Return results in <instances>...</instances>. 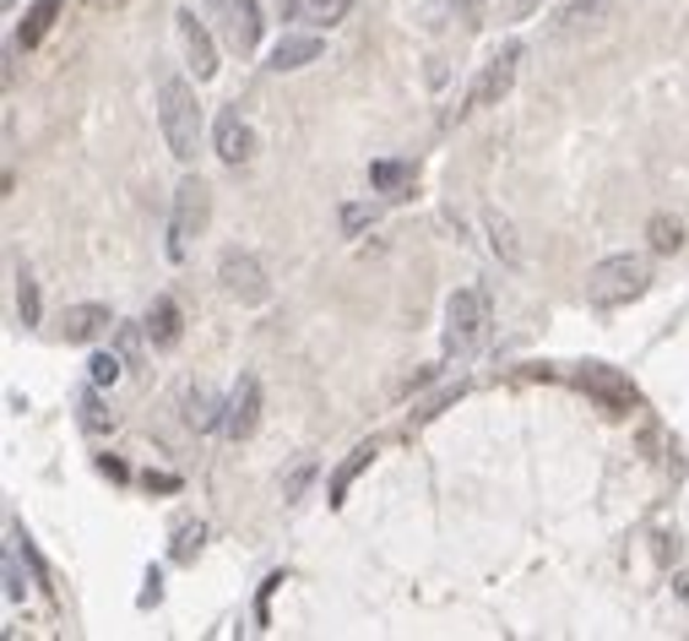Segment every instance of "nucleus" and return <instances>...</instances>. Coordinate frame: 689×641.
<instances>
[{
    "label": "nucleus",
    "mask_w": 689,
    "mask_h": 641,
    "mask_svg": "<svg viewBox=\"0 0 689 641\" xmlns=\"http://www.w3.org/2000/svg\"><path fill=\"white\" fill-rule=\"evenodd\" d=\"M174 28H180V44H186L195 82L218 76V44H212V33L201 28V17H195V11H174Z\"/></svg>",
    "instance_id": "9d476101"
},
{
    "label": "nucleus",
    "mask_w": 689,
    "mask_h": 641,
    "mask_svg": "<svg viewBox=\"0 0 689 641\" xmlns=\"http://www.w3.org/2000/svg\"><path fill=\"white\" fill-rule=\"evenodd\" d=\"M201 544H206V527H201V522H180V527H174V544H169L174 566H190V560L201 555Z\"/></svg>",
    "instance_id": "5701e85b"
},
{
    "label": "nucleus",
    "mask_w": 689,
    "mask_h": 641,
    "mask_svg": "<svg viewBox=\"0 0 689 641\" xmlns=\"http://www.w3.org/2000/svg\"><path fill=\"white\" fill-rule=\"evenodd\" d=\"M87 6H93V11H120L126 0H87Z\"/></svg>",
    "instance_id": "e433bc0d"
},
{
    "label": "nucleus",
    "mask_w": 689,
    "mask_h": 641,
    "mask_svg": "<svg viewBox=\"0 0 689 641\" xmlns=\"http://www.w3.org/2000/svg\"><path fill=\"white\" fill-rule=\"evenodd\" d=\"M651 288V266L640 256H608L586 272V305L597 311H619L629 300H640Z\"/></svg>",
    "instance_id": "f03ea898"
},
{
    "label": "nucleus",
    "mask_w": 689,
    "mask_h": 641,
    "mask_svg": "<svg viewBox=\"0 0 689 641\" xmlns=\"http://www.w3.org/2000/svg\"><path fill=\"white\" fill-rule=\"evenodd\" d=\"M98 473H109V479H126V462H120V456H98Z\"/></svg>",
    "instance_id": "2f4dec72"
},
{
    "label": "nucleus",
    "mask_w": 689,
    "mask_h": 641,
    "mask_svg": "<svg viewBox=\"0 0 689 641\" xmlns=\"http://www.w3.org/2000/svg\"><path fill=\"white\" fill-rule=\"evenodd\" d=\"M147 343L152 348H174L180 343V305L174 300H152V311H147Z\"/></svg>",
    "instance_id": "a211bd4d"
},
{
    "label": "nucleus",
    "mask_w": 689,
    "mask_h": 641,
    "mask_svg": "<svg viewBox=\"0 0 689 641\" xmlns=\"http://www.w3.org/2000/svg\"><path fill=\"white\" fill-rule=\"evenodd\" d=\"M570 381L581 386L586 397H597L608 413H635V408H640V391H635V381H629L625 370L603 365V359H586V365H575V370H570Z\"/></svg>",
    "instance_id": "423d86ee"
},
{
    "label": "nucleus",
    "mask_w": 689,
    "mask_h": 641,
    "mask_svg": "<svg viewBox=\"0 0 689 641\" xmlns=\"http://www.w3.org/2000/svg\"><path fill=\"white\" fill-rule=\"evenodd\" d=\"M158 126H163L169 153L180 164H190L195 141H201V104H195V87L186 76H163V87H158Z\"/></svg>",
    "instance_id": "f257e3e1"
},
{
    "label": "nucleus",
    "mask_w": 689,
    "mask_h": 641,
    "mask_svg": "<svg viewBox=\"0 0 689 641\" xmlns=\"http://www.w3.org/2000/svg\"><path fill=\"white\" fill-rule=\"evenodd\" d=\"M218 277H223V288H229L240 305H266V300H272V283H266V272H261V261H255L251 251H223Z\"/></svg>",
    "instance_id": "6e6552de"
},
{
    "label": "nucleus",
    "mask_w": 689,
    "mask_h": 641,
    "mask_svg": "<svg viewBox=\"0 0 689 641\" xmlns=\"http://www.w3.org/2000/svg\"><path fill=\"white\" fill-rule=\"evenodd\" d=\"M348 11H353V0H305V6H299V17H305L310 28H337Z\"/></svg>",
    "instance_id": "b1692460"
},
{
    "label": "nucleus",
    "mask_w": 689,
    "mask_h": 641,
    "mask_svg": "<svg viewBox=\"0 0 689 641\" xmlns=\"http://www.w3.org/2000/svg\"><path fill=\"white\" fill-rule=\"evenodd\" d=\"M212 11H218V33H223V44H229L234 55H255V50H261L266 17H261L255 0H212Z\"/></svg>",
    "instance_id": "0eeeda50"
},
{
    "label": "nucleus",
    "mask_w": 689,
    "mask_h": 641,
    "mask_svg": "<svg viewBox=\"0 0 689 641\" xmlns=\"http://www.w3.org/2000/svg\"><path fill=\"white\" fill-rule=\"evenodd\" d=\"M538 6H543V0H510V11H516V17H532Z\"/></svg>",
    "instance_id": "72a5a7b5"
},
{
    "label": "nucleus",
    "mask_w": 689,
    "mask_h": 641,
    "mask_svg": "<svg viewBox=\"0 0 689 641\" xmlns=\"http://www.w3.org/2000/svg\"><path fill=\"white\" fill-rule=\"evenodd\" d=\"M603 11H608V0H564L560 17H554V33H581V28H592V22H603Z\"/></svg>",
    "instance_id": "412c9836"
},
{
    "label": "nucleus",
    "mask_w": 689,
    "mask_h": 641,
    "mask_svg": "<svg viewBox=\"0 0 689 641\" xmlns=\"http://www.w3.org/2000/svg\"><path fill=\"white\" fill-rule=\"evenodd\" d=\"M76 424L98 441V435H115V413L104 408V397H98V386H87L82 397H76Z\"/></svg>",
    "instance_id": "aec40b11"
},
{
    "label": "nucleus",
    "mask_w": 689,
    "mask_h": 641,
    "mask_svg": "<svg viewBox=\"0 0 689 641\" xmlns=\"http://www.w3.org/2000/svg\"><path fill=\"white\" fill-rule=\"evenodd\" d=\"M87 376H93V386H115L120 376H126V354H109V348H98V354L87 359Z\"/></svg>",
    "instance_id": "393cba45"
},
{
    "label": "nucleus",
    "mask_w": 689,
    "mask_h": 641,
    "mask_svg": "<svg viewBox=\"0 0 689 641\" xmlns=\"http://www.w3.org/2000/svg\"><path fill=\"white\" fill-rule=\"evenodd\" d=\"M320 39L315 33H288L277 50H272V61H266V71H305L310 61H320Z\"/></svg>",
    "instance_id": "ddd939ff"
},
{
    "label": "nucleus",
    "mask_w": 689,
    "mask_h": 641,
    "mask_svg": "<svg viewBox=\"0 0 689 641\" xmlns=\"http://www.w3.org/2000/svg\"><path fill=\"white\" fill-rule=\"evenodd\" d=\"M375 451H380L375 441H364V446H353V451H348V462H342V467L331 473V484H326V501H331V506H342V501H348L353 479H359V473H364V467L375 462Z\"/></svg>",
    "instance_id": "4468645a"
},
{
    "label": "nucleus",
    "mask_w": 689,
    "mask_h": 641,
    "mask_svg": "<svg viewBox=\"0 0 689 641\" xmlns=\"http://www.w3.org/2000/svg\"><path fill=\"white\" fill-rule=\"evenodd\" d=\"M17 316H22V326H39V283L28 272L17 277Z\"/></svg>",
    "instance_id": "a878e982"
},
{
    "label": "nucleus",
    "mask_w": 689,
    "mask_h": 641,
    "mask_svg": "<svg viewBox=\"0 0 689 641\" xmlns=\"http://www.w3.org/2000/svg\"><path fill=\"white\" fill-rule=\"evenodd\" d=\"M484 332H489V300L478 288H456L445 300V348L462 359L484 343Z\"/></svg>",
    "instance_id": "7ed1b4c3"
},
{
    "label": "nucleus",
    "mask_w": 689,
    "mask_h": 641,
    "mask_svg": "<svg viewBox=\"0 0 689 641\" xmlns=\"http://www.w3.org/2000/svg\"><path fill=\"white\" fill-rule=\"evenodd\" d=\"M516 71H521V44H500V55H489L484 71L473 76V87H467V98L456 104V120L462 115H473V109H489V104H500L505 93L516 87Z\"/></svg>",
    "instance_id": "39448f33"
},
{
    "label": "nucleus",
    "mask_w": 689,
    "mask_h": 641,
    "mask_svg": "<svg viewBox=\"0 0 689 641\" xmlns=\"http://www.w3.org/2000/svg\"><path fill=\"white\" fill-rule=\"evenodd\" d=\"M120 354H126V359H136V332H130V326L120 332Z\"/></svg>",
    "instance_id": "f704fd0d"
},
{
    "label": "nucleus",
    "mask_w": 689,
    "mask_h": 641,
    "mask_svg": "<svg viewBox=\"0 0 689 641\" xmlns=\"http://www.w3.org/2000/svg\"><path fill=\"white\" fill-rule=\"evenodd\" d=\"M136 603H141V609H158V603H163V571H158V566L147 571V587H141V598H136Z\"/></svg>",
    "instance_id": "c85d7f7f"
},
{
    "label": "nucleus",
    "mask_w": 689,
    "mask_h": 641,
    "mask_svg": "<svg viewBox=\"0 0 689 641\" xmlns=\"http://www.w3.org/2000/svg\"><path fill=\"white\" fill-rule=\"evenodd\" d=\"M17 555H22V544H17V533H11V544H6V603H22V592H28V581L17 571Z\"/></svg>",
    "instance_id": "bb28decb"
},
{
    "label": "nucleus",
    "mask_w": 689,
    "mask_h": 641,
    "mask_svg": "<svg viewBox=\"0 0 689 641\" xmlns=\"http://www.w3.org/2000/svg\"><path fill=\"white\" fill-rule=\"evenodd\" d=\"M223 402H229V397H212L206 386H190L186 391V424L190 430H223Z\"/></svg>",
    "instance_id": "dca6fc26"
},
{
    "label": "nucleus",
    "mask_w": 689,
    "mask_h": 641,
    "mask_svg": "<svg viewBox=\"0 0 689 641\" xmlns=\"http://www.w3.org/2000/svg\"><path fill=\"white\" fill-rule=\"evenodd\" d=\"M255 424H261V381H255V376H240V386H234L229 402H223V435H229V441H251Z\"/></svg>",
    "instance_id": "1a4fd4ad"
},
{
    "label": "nucleus",
    "mask_w": 689,
    "mask_h": 641,
    "mask_svg": "<svg viewBox=\"0 0 689 641\" xmlns=\"http://www.w3.org/2000/svg\"><path fill=\"white\" fill-rule=\"evenodd\" d=\"M251 153H255V130H251V120L240 115V104H229L223 115H218V158L223 164H251Z\"/></svg>",
    "instance_id": "9b49d317"
},
{
    "label": "nucleus",
    "mask_w": 689,
    "mask_h": 641,
    "mask_svg": "<svg viewBox=\"0 0 689 641\" xmlns=\"http://www.w3.org/2000/svg\"><path fill=\"white\" fill-rule=\"evenodd\" d=\"M147 490H180L174 473H147Z\"/></svg>",
    "instance_id": "473e14b6"
},
{
    "label": "nucleus",
    "mask_w": 689,
    "mask_h": 641,
    "mask_svg": "<svg viewBox=\"0 0 689 641\" xmlns=\"http://www.w3.org/2000/svg\"><path fill=\"white\" fill-rule=\"evenodd\" d=\"M109 305H71L61 316V332H65V343H93L98 332H109Z\"/></svg>",
    "instance_id": "f8f14e48"
},
{
    "label": "nucleus",
    "mask_w": 689,
    "mask_h": 641,
    "mask_svg": "<svg viewBox=\"0 0 689 641\" xmlns=\"http://www.w3.org/2000/svg\"><path fill=\"white\" fill-rule=\"evenodd\" d=\"M61 6H65V0H33V6H28V17H22V28H17V50H39V44H44V33L55 28Z\"/></svg>",
    "instance_id": "2eb2a0df"
},
{
    "label": "nucleus",
    "mask_w": 689,
    "mask_h": 641,
    "mask_svg": "<svg viewBox=\"0 0 689 641\" xmlns=\"http://www.w3.org/2000/svg\"><path fill=\"white\" fill-rule=\"evenodd\" d=\"M206 218H212V191H206L201 175H186L180 191H174V212H169V256L186 261L190 234H201Z\"/></svg>",
    "instance_id": "20e7f679"
},
{
    "label": "nucleus",
    "mask_w": 689,
    "mask_h": 641,
    "mask_svg": "<svg viewBox=\"0 0 689 641\" xmlns=\"http://www.w3.org/2000/svg\"><path fill=\"white\" fill-rule=\"evenodd\" d=\"M445 6H451L467 28H484V17H489V0H445Z\"/></svg>",
    "instance_id": "cd10ccee"
},
{
    "label": "nucleus",
    "mask_w": 689,
    "mask_h": 641,
    "mask_svg": "<svg viewBox=\"0 0 689 641\" xmlns=\"http://www.w3.org/2000/svg\"><path fill=\"white\" fill-rule=\"evenodd\" d=\"M413 158H375L370 164V186H375L380 196H407V186H413Z\"/></svg>",
    "instance_id": "f3484780"
},
{
    "label": "nucleus",
    "mask_w": 689,
    "mask_h": 641,
    "mask_svg": "<svg viewBox=\"0 0 689 641\" xmlns=\"http://www.w3.org/2000/svg\"><path fill=\"white\" fill-rule=\"evenodd\" d=\"M674 587L685 592V603H689V571H679V577H674Z\"/></svg>",
    "instance_id": "4c0bfd02"
},
{
    "label": "nucleus",
    "mask_w": 689,
    "mask_h": 641,
    "mask_svg": "<svg viewBox=\"0 0 689 641\" xmlns=\"http://www.w3.org/2000/svg\"><path fill=\"white\" fill-rule=\"evenodd\" d=\"M310 473H315V462H299V467L288 473V484H283V495H288V501H299V495H305V484H310Z\"/></svg>",
    "instance_id": "c756f323"
},
{
    "label": "nucleus",
    "mask_w": 689,
    "mask_h": 641,
    "mask_svg": "<svg viewBox=\"0 0 689 641\" xmlns=\"http://www.w3.org/2000/svg\"><path fill=\"white\" fill-rule=\"evenodd\" d=\"M375 218H380V207H348V212H342V229L353 234V229H364V223H375Z\"/></svg>",
    "instance_id": "7c9ffc66"
},
{
    "label": "nucleus",
    "mask_w": 689,
    "mask_h": 641,
    "mask_svg": "<svg viewBox=\"0 0 689 641\" xmlns=\"http://www.w3.org/2000/svg\"><path fill=\"white\" fill-rule=\"evenodd\" d=\"M484 234H489V251L505 261V266H521V240H516V229H510V218L505 212H484Z\"/></svg>",
    "instance_id": "6ab92c4d"
},
{
    "label": "nucleus",
    "mask_w": 689,
    "mask_h": 641,
    "mask_svg": "<svg viewBox=\"0 0 689 641\" xmlns=\"http://www.w3.org/2000/svg\"><path fill=\"white\" fill-rule=\"evenodd\" d=\"M646 240H651V251H657V256H674V251L685 245V223H679V218H668V212H657V218L646 223Z\"/></svg>",
    "instance_id": "4be33fe9"
},
{
    "label": "nucleus",
    "mask_w": 689,
    "mask_h": 641,
    "mask_svg": "<svg viewBox=\"0 0 689 641\" xmlns=\"http://www.w3.org/2000/svg\"><path fill=\"white\" fill-rule=\"evenodd\" d=\"M299 6H305V0H277V11H283V17H299Z\"/></svg>",
    "instance_id": "c9c22d12"
}]
</instances>
